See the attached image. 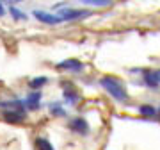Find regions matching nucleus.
<instances>
[{
  "mask_svg": "<svg viewBox=\"0 0 160 150\" xmlns=\"http://www.w3.org/2000/svg\"><path fill=\"white\" fill-rule=\"evenodd\" d=\"M100 84L103 86V89L109 93L112 98H116L118 102H128V93H126L125 86L121 84V81H118L112 75H105L100 79Z\"/></svg>",
  "mask_w": 160,
  "mask_h": 150,
  "instance_id": "obj_1",
  "label": "nucleus"
},
{
  "mask_svg": "<svg viewBox=\"0 0 160 150\" xmlns=\"http://www.w3.org/2000/svg\"><path fill=\"white\" fill-rule=\"evenodd\" d=\"M87 16H91V11H87V9H73V7H62V9H59V18L62 22L84 20Z\"/></svg>",
  "mask_w": 160,
  "mask_h": 150,
  "instance_id": "obj_2",
  "label": "nucleus"
},
{
  "mask_svg": "<svg viewBox=\"0 0 160 150\" xmlns=\"http://www.w3.org/2000/svg\"><path fill=\"white\" fill-rule=\"evenodd\" d=\"M68 127L73 131V132L77 134H89V123H87L86 118H82V116H78V118H73V120H69Z\"/></svg>",
  "mask_w": 160,
  "mask_h": 150,
  "instance_id": "obj_3",
  "label": "nucleus"
},
{
  "mask_svg": "<svg viewBox=\"0 0 160 150\" xmlns=\"http://www.w3.org/2000/svg\"><path fill=\"white\" fill-rule=\"evenodd\" d=\"M36 16V20L41 23H46V25H57V23H61L62 20L59 16H55V14H52V13H46V11H39V9H36L34 13H32Z\"/></svg>",
  "mask_w": 160,
  "mask_h": 150,
  "instance_id": "obj_4",
  "label": "nucleus"
},
{
  "mask_svg": "<svg viewBox=\"0 0 160 150\" xmlns=\"http://www.w3.org/2000/svg\"><path fill=\"white\" fill-rule=\"evenodd\" d=\"M39 102H41V91H30L27 97H25V109H30V111H36L39 109Z\"/></svg>",
  "mask_w": 160,
  "mask_h": 150,
  "instance_id": "obj_5",
  "label": "nucleus"
},
{
  "mask_svg": "<svg viewBox=\"0 0 160 150\" xmlns=\"http://www.w3.org/2000/svg\"><path fill=\"white\" fill-rule=\"evenodd\" d=\"M57 68L68 70V72H82L84 70V64H82V61H77V59H66V61L57 64Z\"/></svg>",
  "mask_w": 160,
  "mask_h": 150,
  "instance_id": "obj_6",
  "label": "nucleus"
},
{
  "mask_svg": "<svg viewBox=\"0 0 160 150\" xmlns=\"http://www.w3.org/2000/svg\"><path fill=\"white\" fill-rule=\"evenodd\" d=\"M142 77H144V82H146V86L148 88H151V89H158L160 88V82H158V79L155 77V73H153V70H142Z\"/></svg>",
  "mask_w": 160,
  "mask_h": 150,
  "instance_id": "obj_7",
  "label": "nucleus"
},
{
  "mask_svg": "<svg viewBox=\"0 0 160 150\" xmlns=\"http://www.w3.org/2000/svg\"><path fill=\"white\" fill-rule=\"evenodd\" d=\"M6 120L7 121H23L25 120V109L6 111Z\"/></svg>",
  "mask_w": 160,
  "mask_h": 150,
  "instance_id": "obj_8",
  "label": "nucleus"
},
{
  "mask_svg": "<svg viewBox=\"0 0 160 150\" xmlns=\"http://www.w3.org/2000/svg\"><path fill=\"white\" fill-rule=\"evenodd\" d=\"M62 95H64V100H66L68 104H71V105H75V104L80 100V95L75 91V89H68V88H66Z\"/></svg>",
  "mask_w": 160,
  "mask_h": 150,
  "instance_id": "obj_9",
  "label": "nucleus"
},
{
  "mask_svg": "<svg viewBox=\"0 0 160 150\" xmlns=\"http://www.w3.org/2000/svg\"><path fill=\"white\" fill-rule=\"evenodd\" d=\"M139 115H142V116H155V115H157V107H153V105H149V104H142V105H139Z\"/></svg>",
  "mask_w": 160,
  "mask_h": 150,
  "instance_id": "obj_10",
  "label": "nucleus"
},
{
  "mask_svg": "<svg viewBox=\"0 0 160 150\" xmlns=\"http://www.w3.org/2000/svg\"><path fill=\"white\" fill-rule=\"evenodd\" d=\"M9 14H11L12 18H14V20H27V13H23L22 9H18L16 6H11L9 7Z\"/></svg>",
  "mask_w": 160,
  "mask_h": 150,
  "instance_id": "obj_11",
  "label": "nucleus"
},
{
  "mask_svg": "<svg viewBox=\"0 0 160 150\" xmlns=\"http://www.w3.org/2000/svg\"><path fill=\"white\" fill-rule=\"evenodd\" d=\"M46 82H48V79L46 77H36V79H32V81L29 82L30 89H36V91H39L41 86H45Z\"/></svg>",
  "mask_w": 160,
  "mask_h": 150,
  "instance_id": "obj_12",
  "label": "nucleus"
},
{
  "mask_svg": "<svg viewBox=\"0 0 160 150\" xmlns=\"http://www.w3.org/2000/svg\"><path fill=\"white\" fill-rule=\"evenodd\" d=\"M50 113L53 116H66V111L62 109V105L59 104V102H52L50 104Z\"/></svg>",
  "mask_w": 160,
  "mask_h": 150,
  "instance_id": "obj_13",
  "label": "nucleus"
},
{
  "mask_svg": "<svg viewBox=\"0 0 160 150\" xmlns=\"http://www.w3.org/2000/svg\"><path fill=\"white\" fill-rule=\"evenodd\" d=\"M36 147H38V150H53L52 143L46 138H38L36 139Z\"/></svg>",
  "mask_w": 160,
  "mask_h": 150,
  "instance_id": "obj_14",
  "label": "nucleus"
},
{
  "mask_svg": "<svg viewBox=\"0 0 160 150\" xmlns=\"http://www.w3.org/2000/svg\"><path fill=\"white\" fill-rule=\"evenodd\" d=\"M84 4H89V6H98V7H103V6H110L112 2H110V0H84Z\"/></svg>",
  "mask_w": 160,
  "mask_h": 150,
  "instance_id": "obj_15",
  "label": "nucleus"
},
{
  "mask_svg": "<svg viewBox=\"0 0 160 150\" xmlns=\"http://www.w3.org/2000/svg\"><path fill=\"white\" fill-rule=\"evenodd\" d=\"M6 14V9H4V6H2V2H0V16H4Z\"/></svg>",
  "mask_w": 160,
  "mask_h": 150,
  "instance_id": "obj_16",
  "label": "nucleus"
}]
</instances>
